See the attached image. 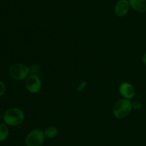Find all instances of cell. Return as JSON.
I'll return each mask as SVG.
<instances>
[{
  "label": "cell",
  "instance_id": "1",
  "mask_svg": "<svg viewBox=\"0 0 146 146\" xmlns=\"http://www.w3.org/2000/svg\"><path fill=\"white\" fill-rule=\"evenodd\" d=\"M25 119L24 113L21 109L11 107L7 110L4 115V121L7 125L18 126L24 122Z\"/></svg>",
  "mask_w": 146,
  "mask_h": 146
},
{
  "label": "cell",
  "instance_id": "2",
  "mask_svg": "<svg viewBox=\"0 0 146 146\" xmlns=\"http://www.w3.org/2000/svg\"><path fill=\"white\" fill-rule=\"evenodd\" d=\"M133 110L132 102L122 98L115 103L113 108V114L116 118L123 119L127 117Z\"/></svg>",
  "mask_w": 146,
  "mask_h": 146
},
{
  "label": "cell",
  "instance_id": "3",
  "mask_svg": "<svg viewBox=\"0 0 146 146\" xmlns=\"http://www.w3.org/2000/svg\"><path fill=\"white\" fill-rule=\"evenodd\" d=\"M9 73L15 80H26L30 74L29 67L22 63H17L10 67Z\"/></svg>",
  "mask_w": 146,
  "mask_h": 146
},
{
  "label": "cell",
  "instance_id": "4",
  "mask_svg": "<svg viewBox=\"0 0 146 146\" xmlns=\"http://www.w3.org/2000/svg\"><path fill=\"white\" fill-rule=\"evenodd\" d=\"M44 130L41 129H34L31 130L27 135L25 143L27 146H41L45 140Z\"/></svg>",
  "mask_w": 146,
  "mask_h": 146
},
{
  "label": "cell",
  "instance_id": "5",
  "mask_svg": "<svg viewBox=\"0 0 146 146\" xmlns=\"http://www.w3.org/2000/svg\"><path fill=\"white\" fill-rule=\"evenodd\" d=\"M25 86L28 92L36 94L42 87V82L38 74H30L25 80Z\"/></svg>",
  "mask_w": 146,
  "mask_h": 146
},
{
  "label": "cell",
  "instance_id": "6",
  "mask_svg": "<svg viewBox=\"0 0 146 146\" xmlns=\"http://www.w3.org/2000/svg\"><path fill=\"white\" fill-rule=\"evenodd\" d=\"M119 92L123 98L127 100H131L135 94V90L133 85L128 82H124L121 83L119 86Z\"/></svg>",
  "mask_w": 146,
  "mask_h": 146
},
{
  "label": "cell",
  "instance_id": "7",
  "mask_svg": "<svg viewBox=\"0 0 146 146\" xmlns=\"http://www.w3.org/2000/svg\"><path fill=\"white\" fill-rule=\"evenodd\" d=\"M130 8L129 0H118L115 5L114 11L118 17H122L128 14Z\"/></svg>",
  "mask_w": 146,
  "mask_h": 146
},
{
  "label": "cell",
  "instance_id": "8",
  "mask_svg": "<svg viewBox=\"0 0 146 146\" xmlns=\"http://www.w3.org/2000/svg\"><path fill=\"white\" fill-rule=\"evenodd\" d=\"M130 6L135 11L140 13L146 12V0H129Z\"/></svg>",
  "mask_w": 146,
  "mask_h": 146
},
{
  "label": "cell",
  "instance_id": "9",
  "mask_svg": "<svg viewBox=\"0 0 146 146\" xmlns=\"http://www.w3.org/2000/svg\"><path fill=\"white\" fill-rule=\"evenodd\" d=\"M44 135L46 138L48 139H54L58 135V129L54 125H50L47 127L44 130Z\"/></svg>",
  "mask_w": 146,
  "mask_h": 146
},
{
  "label": "cell",
  "instance_id": "10",
  "mask_svg": "<svg viewBox=\"0 0 146 146\" xmlns=\"http://www.w3.org/2000/svg\"><path fill=\"white\" fill-rule=\"evenodd\" d=\"M9 127L6 123H0V142H3L7 139L9 136Z\"/></svg>",
  "mask_w": 146,
  "mask_h": 146
},
{
  "label": "cell",
  "instance_id": "11",
  "mask_svg": "<svg viewBox=\"0 0 146 146\" xmlns=\"http://www.w3.org/2000/svg\"><path fill=\"white\" fill-rule=\"evenodd\" d=\"M29 71H30V74H38V73L41 71V68H40L38 64H31V65L29 67Z\"/></svg>",
  "mask_w": 146,
  "mask_h": 146
},
{
  "label": "cell",
  "instance_id": "12",
  "mask_svg": "<svg viewBox=\"0 0 146 146\" xmlns=\"http://www.w3.org/2000/svg\"><path fill=\"white\" fill-rule=\"evenodd\" d=\"M132 107L133 110H139L142 109L143 104L140 100H135V101L132 102Z\"/></svg>",
  "mask_w": 146,
  "mask_h": 146
},
{
  "label": "cell",
  "instance_id": "13",
  "mask_svg": "<svg viewBox=\"0 0 146 146\" xmlns=\"http://www.w3.org/2000/svg\"><path fill=\"white\" fill-rule=\"evenodd\" d=\"M6 91V87L5 84L2 82L1 81H0V96L3 95L4 94Z\"/></svg>",
  "mask_w": 146,
  "mask_h": 146
},
{
  "label": "cell",
  "instance_id": "14",
  "mask_svg": "<svg viewBox=\"0 0 146 146\" xmlns=\"http://www.w3.org/2000/svg\"><path fill=\"white\" fill-rule=\"evenodd\" d=\"M86 84H87L86 82H85V81L82 82H81V84H79V86H78V92L82 91V90H84V89L86 87Z\"/></svg>",
  "mask_w": 146,
  "mask_h": 146
},
{
  "label": "cell",
  "instance_id": "15",
  "mask_svg": "<svg viewBox=\"0 0 146 146\" xmlns=\"http://www.w3.org/2000/svg\"><path fill=\"white\" fill-rule=\"evenodd\" d=\"M142 61H143V64L146 65V52L143 54V55Z\"/></svg>",
  "mask_w": 146,
  "mask_h": 146
}]
</instances>
